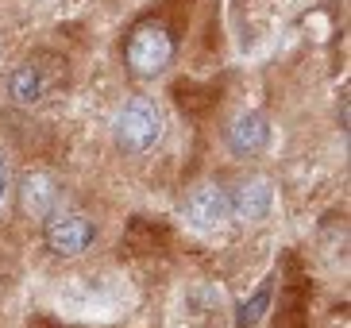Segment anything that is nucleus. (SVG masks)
Instances as JSON below:
<instances>
[{"label":"nucleus","mask_w":351,"mask_h":328,"mask_svg":"<svg viewBox=\"0 0 351 328\" xmlns=\"http://www.w3.org/2000/svg\"><path fill=\"white\" fill-rule=\"evenodd\" d=\"M186 216L189 224L197 228H220L232 220V189L208 182V185H197L193 194L186 197Z\"/></svg>","instance_id":"nucleus-4"},{"label":"nucleus","mask_w":351,"mask_h":328,"mask_svg":"<svg viewBox=\"0 0 351 328\" xmlns=\"http://www.w3.org/2000/svg\"><path fill=\"white\" fill-rule=\"evenodd\" d=\"M54 201H58V185H54L51 174H27L20 182V209L27 216L54 213Z\"/></svg>","instance_id":"nucleus-8"},{"label":"nucleus","mask_w":351,"mask_h":328,"mask_svg":"<svg viewBox=\"0 0 351 328\" xmlns=\"http://www.w3.org/2000/svg\"><path fill=\"white\" fill-rule=\"evenodd\" d=\"M270 201H274V189H270L267 178L239 182L232 189V216H239V220H263L270 213Z\"/></svg>","instance_id":"nucleus-7"},{"label":"nucleus","mask_w":351,"mask_h":328,"mask_svg":"<svg viewBox=\"0 0 351 328\" xmlns=\"http://www.w3.org/2000/svg\"><path fill=\"white\" fill-rule=\"evenodd\" d=\"M124 58L135 78H158L174 62V35L162 23H139L128 39Z\"/></svg>","instance_id":"nucleus-2"},{"label":"nucleus","mask_w":351,"mask_h":328,"mask_svg":"<svg viewBox=\"0 0 351 328\" xmlns=\"http://www.w3.org/2000/svg\"><path fill=\"white\" fill-rule=\"evenodd\" d=\"M51 85H54V78L43 70V62H23L8 78V93L16 104H39L51 93Z\"/></svg>","instance_id":"nucleus-5"},{"label":"nucleus","mask_w":351,"mask_h":328,"mask_svg":"<svg viewBox=\"0 0 351 328\" xmlns=\"http://www.w3.org/2000/svg\"><path fill=\"white\" fill-rule=\"evenodd\" d=\"M116 147L124 154H143L162 139V108L151 97H128L112 116Z\"/></svg>","instance_id":"nucleus-1"},{"label":"nucleus","mask_w":351,"mask_h":328,"mask_svg":"<svg viewBox=\"0 0 351 328\" xmlns=\"http://www.w3.org/2000/svg\"><path fill=\"white\" fill-rule=\"evenodd\" d=\"M270 143V124H267V116L263 113H243V116H236V124L228 128V147L236 154H258L263 147Z\"/></svg>","instance_id":"nucleus-6"},{"label":"nucleus","mask_w":351,"mask_h":328,"mask_svg":"<svg viewBox=\"0 0 351 328\" xmlns=\"http://www.w3.org/2000/svg\"><path fill=\"white\" fill-rule=\"evenodd\" d=\"M43 236H47V247L54 255L73 259V255H85L97 239V228L85 220L82 213H47V224H43Z\"/></svg>","instance_id":"nucleus-3"},{"label":"nucleus","mask_w":351,"mask_h":328,"mask_svg":"<svg viewBox=\"0 0 351 328\" xmlns=\"http://www.w3.org/2000/svg\"><path fill=\"white\" fill-rule=\"evenodd\" d=\"M4 194H8V170H4V163H0V201H4Z\"/></svg>","instance_id":"nucleus-9"}]
</instances>
